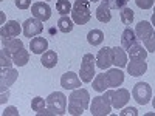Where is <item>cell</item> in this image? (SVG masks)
Returning a JSON list of instances; mask_svg holds the SVG:
<instances>
[{
  "label": "cell",
  "instance_id": "cell-1",
  "mask_svg": "<svg viewBox=\"0 0 155 116\" xmlns=\"http://www.w3.org/2000/svg\"><path fill=\"white\" fill-rule=\"evenodd\" d=\"M90 104V95L85 88H76L68 96V114L79 116L82 114Z\"/></svg>",
  "mask_w": 155,
  "mask_h": 116
},
{
  "label": "cell",
  "instance_id": "cell-2",
  "mask_svg": "<svg viewBox=\"0 0 155 116\" xmlns=\"http://www.w3.org/2000/svg\"><path fill=\"white\" fill-rule=\"evenodd\" d=\"M67 113V96L61 92H53L47 96V108L41 114L62 116Z\"/></svg>",
  "mask_w": 155,
  "mask_h": 116
},
{
  "label": "cell",
  "instance_id": "cell-3",
  "mask_svg": "<svg viewBox=\"0 0 155 116\" xmlns=\"http://www.w3.org/2000/svg\"><path fill=\"white\" fill-rule=\"evenodd\" d=\"M112 90H106L102 96H95L90 105L92 116H106L112 111Z\"/></svg>",
  "mask_w": 155,
  "mask_h": 116
},
{
  "label": "cell",
  "instance_id": "cell-4",
  "mask_svg": "<svg viewBox=\"0 0 155 116\" xmlns=\"http://www.w3.org/2000/svg\"><path fill=\"white\" fill-rule=\"evenodd\" d=\"M71 19L76 25H85L92 19V11H90L88 0H76L73 9H71Z\"/></svg>",
  "mask_w": 155,
  "mask_h": 116
},
{
  "label": "cell",
  "instance_id": "cell-5",
  "mask_svg": "<svg viewBox=\"0 0 155 116\" xmlns=\"http://www.w3.org/2000/svg\"><path fill=\"white\" fill-rule=\"evenodd\" d=\"M96 57H93V54H84L82 57V62H81V70H79V74H81V81L84 84H88L93 81V76H95V67H96Z\"/></svg>",
  "mask_w": 155,
  "mask_h": 116
},
{
  "label": "cell",
  "instance_id": "cell-6",
  "mask_svg": "<svg viewBox=\"0 0 155 116\" xmlns=\"http://www.w3.org/2000/svg\"><path fill=\"white\" fill-rule=\"evenodd\" d=\"M132 98L138 102L140 105L149 104V101L152 99V88L147 82H138L135 84L132 90Z\"/></svg>",
  "mask_w": 155,
  "mask_h": 116
},
{
  "label": "cell",
  "instance_id": "cell-7",
  "mask_svg": "<svg viewBox=\"0 0 155 116\" xmlns=\"http://www.w3.org/2000/svg\"><path fill=\"white\" fill-rule=\"evenodd\" d=\"M22 28H23V36L25 37H36V36H39L42 31H44V22H41L39 19H36V17H31V19H27L23 22V25H22Z\"/></svg>",
  "mask_w": 155,
  "mask_h": 116
},
{
  "label": "cell",
  "instance_id": "cell-8",
  "mask_svg": "<svg viewBox=\"0 0 155 116\" xmlns=\"http://www.w3.org/2000/svg\"><path fill=\"white\" fill-rule=\"evenodd\" d=\"M20 31H23V28L20 27V23L16 20H9L6 23H3V27L0 28V36H2V42H6L12 37H17L20 34Z\"/></svg>",
  "mask_w": 155,
  "mask_h": 116
},
{
  "label": "cell",
  "instance_id": "cell-9",
  "mask_svg": "<svg viewBox=\"0 0 155 116\" xmlns=\"http://www.w3.org/2000/svg\"><path fill=\"white\" fill-rule=\"evenodd\" d=\"M31 14L41 22H47L51 17V8L47 2H36L31 5Z\"/></svg>",
  "mask_w": 155,
  "mask_h": 116
},
{
  "label": "cell",
  "instance_id": "cell-10",
  "mask_svg": "<svg viewBox=\"0 0 155 116\" xmlns=\"http://www.w3.org/2000/svg\"><path fill=\"white\" fill-rule=\"evenodd\" d=\"M129 99H130V93H129V90L126 88H116V90H112V107L120 110L123 108Z\"/></svg>",
  "mask_w": 155,
  "mask_h": 116
},
{
  "label": "cell",
  "instance_id": "cell-11",
  "mask_svg": "<svg viewBox=\"0 0 155 116\" xmlns=\"http://www.w3.org/2000/svg\"><path fill=\"white\" fill-rule=\"evenodd\" d=\"M113 63V56H112V48L104 47L98 51L96 54V67L101 70H107Z\"/></svg>",
  "mask_w": 155,
  "mask_h": 116
},
{
  "label": "cell",
  "instance_id": "cell-12",
  "mask_svg": "<svg viewBox=\"0 0 155 116\" xmlns=\"http://www.w3.org/2000/svg\"><path fill=\"white\" fill-rule=\"evenodd\" d=\"M17 76H19L17 70H14L12 67L11 68H2V74H0V90H2V92L8 90L16 82Z\"/></svg>",
  "mask_w": 155,
  "mask_h": 116
},
{
  "label": "cell",
  "instance_id": "cell-13",
  "mask_svg": "<svg viewBox=\"0 0 155 116\" xmlns=\"http://www.w3.org/2000/svg\"><path fill=\"white\" fill-rule=\"evenodd\" d=\"M81 77L74 74L73 71H67L64 73L61 77V87L65 88V90H76V88H81Z\"/></svg>",
  "mask_w": 155,
  "mask_h": 116
},
{
  "label": "cell",
  "instance_id": "cell-14",
  "mask_svg": "<svg viewBox=\"0 0 155 116\" xmlns=\"http://www.w3.org/2000/svg\"><path fill=\"white\" fill-rule=\"evenodd\" d=\"M127 73L134 76V77H138V76H143L146 71H147V63L146 60H140V59H130V62H127Z\"/></svg>",
  "mask_w": 155,
  "mask_h": 116
},
{
  "label": "cell",
  "instance_id": "cell-15",
  "mask_svg": "<svg viewBox=\"0 0 155 116\" xmlns=\"http://www.w3.org/2000/svg\"><path fill=\"white\" fill-rule=\"evenodd\" d=\"M106 79H107L109 87H116V88H118L124 82V73L118 67H116V68H110L106 73Z\"/></svg>",
  "mask_w": 155,
  "mask_h": 116
},
{
  "label": "cell",
  "instance_id": "cell-16",
  "mask_svg": "<svg viewBox=\"0 0 155 116\" xmlns=\"http://www.w3.org/2000/svg\"><path fill=\"white\" fill-rule=\"evenodd\" d=\"M152 33H153V27H152V23L147 22V20L138 22V25L135 27V34H137V37H138L140 42H144Z\"/></svg>",
  "mask_w": 155,
  "mask_h": 116
},
{
  "label": "cell",
  "instance_id": "cell-17",
  "mask_svg": "<svg viewBox=\"0 0 155 116\" xmlns=\"http://www.w3.org/2000/svg\"><path fill=\"white\" fill-rule=\"evenodd\" d=\"M112 56H113V65L118 68L127 67V53L123 47H113L112 48Z\"/></svg>",
  "mask_w": 155,
  "mask_h": 116
},
{
  "label": "cell",
  "instance_id": "cell-18",
  "mask_svg": "<svg viewBox=\"0 0 155 116\" xmlns=\"http://www.w3.org/2000/svg\"><path fill=\"white\" fill-rule=\"evenodd\" d=\"M30 50L33 51L34 54H44L45 51L48 50V40L45 37L36 36V37L31 39V42H30Z\"/></svg>",
  "mask_w": 155,
  "mask_h": 116
},
{
  "label": "cell",
  "instance_id": "cell-19",
  "mask_svg": "<svg viewBox=\"0 0 155 116\" xmlns=\"http://www.w3.org/2000/svg\"><path fill=\"white\" fill-rule=\"evenodd\" d=\"M22 48H23V42L20 40V39H17V37H12V39H9V40L3 42L2 51H5L9 57H12V56H14L17 51L22 50Z\"/></svg>",
  "mask_w": 155,
  "mask_h": 116
},
{
  "label": "cell",
  "instance_id": "cell-20",
  "mask_svg": "<svg viewBox=\"0 0 155 116\" xmlns=\"http://www.w3.org/2000/svg\"><path fill=\"white\" fill-rule=\"evenodd\" d=\"M137 42H138V37H137V34H135V30L126 28V30L123 31V34H121V47L127 51L129 48H130L132 45H135Z\"/></svg>",
  "mask_w": 155,
  "mask_h": 116
},
{
  "label": "cell",
  "instance_id": "cell-21",
  "mask_svg": "<svg viewBox=\"0 0 155 116\" xmlns=\"http://www.w3.org/2000/svg\"><path fill=\"white\" fill-rule=\"evenodd\" d=\"M147 53L149 51L146 48H143V45H141L140 40L127 50V54L130 56V59H140V60H146L147 59Z\"/></svg>",
  "mask_w": 155,
  "mask_h": 116
},
{
  "label": "cell",
  "instance_id": "cell-22",
  "mask_svg": "<svg viewBox=\"0 0 155 116\" xmlns=\"http://www.w3.org/2000/svg\"><path fill=\"white\" fill-rule=\"evenodd\" d=\"M96 19L102 23H109L112 20V12H110V6L106 2H101L99 6L96 8Z\"/></svg>",
  "mask_w": 155,
  "mask_h": 116
},
{
  "label": "cell",
  "instance_id": "cell-23",
  "mask_svg": "<svg viewBox=\"0 0 155 116\" xmlns=\"http://www.w3.org/2000/svg\"><path fill=\"white\" fill-rule=\"evenodd\" d=\"M41 63L45 68H54L58 65V54L53 50H47L41 57Z\"/></svg>",
  "mask_w": 155,
  "mask_h": 116
},
{
  "label": "cell",
  "instance_id": "cell-24",
  "mask_svg": "<svg viewBox=\"0 0 155 116\" xmlns=\"http://www.w3.org/2000/svg\"><path fill=\"white\" fill-rule=\"evenodd\" d=\"M12 62H14V65H17V67H25L30 62V53H28V50H25V47L22 50H19L17 53L12 56Z\"/></svg>",
  "mask_w": 155,
  "mask_h": 116
},
{
  "label": "cell",
  "instance_id": "cell-25",
  "mask_svg": "<svg viewBox=\"0 0 155 116\" xmlns=\"http://www.w3.org/2000/svg\"><path fill=\"white\" fill-rule=\"evenodd\" d=\"M87 42H88L90 45H93V47L101 45L102 42H104V33H102L101 30H92V31H88V34H87Z\"/></svg>",
  "mask_w": 155,
  "mask_h": 116
},
{
  "label": "cell",
  "instance_id": "cell-26",
  "mask_svg": "<svg viewBox=\"0 0 155 116\" xmlns=\"http://www.w3.org/2000/svg\"><path fill=\"white\" fill-rule=\"evenodd\" d=\"M93 88L98 93H104L109 88V84H107V79H106V73L96 74V77L93 79Z\"/></svg>",
  "mask_w": 155,
  "mask_h": 116
},
{
  "label": "cell",
  "instance_id": "cell-27",
  "mask_svg": "<svg viewBox=\"0 0 155 116\" xmlns=\"http://www.w3.org/2000/svg\"><path fill=\"white\" fill-rule=\"evenodd\" d=\"M74 22H73V19H70L68 16H62L59 20H58V30L61 31V33H70L71 30H73V25Z\"/></svg>",
  "mask_w": 155,
  "mask_h": 116
},
{
  "label": "cell",
  "instance_id": "cell-28",
  "mask_svg": "<svg viewBox=\"0 0 155 116\" xmlns=\"http://www.w3.org/2000/svg\"><path fill=\"white\" fill-rule=\"evenodd\" d=\"M56 9L61 16H68V12H71V9H73V5L70 3V0H58Z\"/></svg>",
  "mask_w": 155,
  "mask_h": 116
},
{
  "label": "cell",
  "instance_id": "cell-29",
  "mask_svg": "<svg viewBox=\"0 0 155 116\" xmlns=\"http://www.w3.org/2000/svg\"><path fill=\"white\" fill-rule=\"evenodd\" d=\"M45 107H47V99H44V98H41V96H36V98L31 101V108H33V111H36L37 114H41V113L45 110Z\"/></svg>",
  "mask_w": 155,
  "mask_h": 116
},
{
  "label": "cell",
  "instance_id": "cell-30",
  "mask_svg": "<svg viewBox=\"0 0 155 116\" xmlns=\"http://www.w3.org/2000/svg\"><path fill=\"white\" fill-rule=\"evenodd\" d=\"M120 17H121V22L124 25H130L134 22V9H130L129 6H124L123 9H120Z\"/></svg>",
  "mask_w": 155,
  "mask_h": 116
},
{
  "label": "cell",
  "instance_id": "cell-31",
  "mask_svg": "<svg viewBox=\"0 0 155 116\" xmlns=\"http://www.w3.org/2000/svg\"><path fill=\"white\" fill-rule=\"evenodd\" d=\"M12 57H9L5 51H0V65H2V68H11L12 67Z\"/></svg>",
  "mask_w": 155,
  "mask_h": 116
},
{
  "label": "cell",
  "instance_id": "cell-32",
  "mask_svg": "<svg viewBox=\"0 0 155 116\" xmlns=\"http://www.w3.org/2000/svg\"><path fill=\"white\" fill-rule=\"evenodd\" d=\"M102 2H106L110 9H123L127 5V0H102Z\"/></svg>",
  "mask_w": 155,
  "mask_h": 116
},
{
  "label": "cell",
  "instance_id": "cell-33",
  "mask_svg": "<svg viewBox=\"0 0 155 116\" xmlns=\"http://www.w3.org/2000/svg\"><path fill=\"white\" fill-rule=\"evenodd\" d=\"M143 44H144V48L149 51V53H155V31L146 39Z\"/></svg>",
  "mask_w": 155,
  "mask_h": 116
},
{
  "label": "cell",
  "instance_id": "cell-34",
  "mask_svg": "<svg viewBox=\"0 0 155 116\" xmlns=\"http://www.w3.org/2000/svg\"><path fill=\"white\" fill-rule=\"evenodd\" d=\"M135 3L141 9H150L155 3V0H135Z\"/></svg>",
  "mask_w": 155,
  "mask_h": 116
},
{
  "label": "cell",
  "instance_id": "cell-35",
  "mask_svg": "<svg viewBox=\"0 0 155 116\" xmlns=\"http://www.w3.org/2000/svg\"><path fill=\"white\" fill-rule=\"evenodd\" d=\"M14 3L19 9H28L31 6V0H16Z\"/></svg>",
  "mask_w": 155,
  "mask_h": 116
},
{
  "label": "cell",
  "instance_id": "cell-36",
  "mask_svg": "<svg viewBox=\"0 0 155 116\" xmlns=\"http://www.w3.org/2000/svg\"><path fill=\"white\" fill-rule=\"evenodd\" d=\"M120 114H121V116H129V114L137 116V114H138V110H137L135 107H127V108H124V110H123Z\"/></svg>",
  "mask_w": 155,
  "mask_h": 116
},
{
  "label": "cell",
  "instance_id": "cell-37",
  "mask_svg": "<svg viewBox=\"0 0 155 116\" xmlns=\"http://www.w3.org/2000/svg\"><path fill=\"white\" fill-rule=\"evenodd\" d=\"M2 114H3V116H9V114H12V116H19V111H17L16 107H6V108L2 111Z\"/></svg>",
  "mask_w": 155,
  "mask_h": 116
},
{
  "label": "cell",
  "instance_id": "cell-38",
  "mask_svg": "<svg viewBox=\"0 0 155 116\" xmlns=\"http://www.w3.org/2000/svg\"><path fill=\"white\" fill-rule=\"evenodd\" d=\"M8 98H9V92H8V90L2 92V99H0V104H5V102L8 101Z\"/></svg>",
  "mask_w": 155,
  "mask_h": 116
},
{
  "label": "cell",
  "instance_id": "cell-39",
  "mask_svg": "<svg viewBox=\"0 0 155 116\" xmlns=\"http://www.w3.org/2000/svg\"><path fill=\"white\" fill-rule=\"evenodd\" d=\"M152 27H155V9H153V14H152Z\"/></svg>",
  "mask_w": 155,
  "mask_h": 116
},
{
  "label": "cell",
  "instance_id": "cell-40",
  "mask_svg": "<svg viewBox=\"0 0 155 116\" xmlns=\"http://www.w3.org/2000/svg\"><path fill=\"white\" fill-rule=\"evenodd\" d=\"M152 105H153V108H155V98H152Z\"/></svg>",
  "mask_w": 155,
  "mask_h": 116
},
{
  "label": "cell",
  "instance_id": "cell-41",
  "mask_svg": "<svg viewBox=\"0 0 155 116\" xmlns=\"http://www.w3.org/2000/svg\"><path fill=\"white\" fill-rule=\"evenodd\" d=\"M88 2H99V0H88Z\"/></svg>",
  "mask_w": 155,
  "mask_h": 116
},
{
  "label": "cell",
  "instance_id": "cell-42",
  "mask_svg": "<svg viewBox=\"0 0 155 116\" xmlns=\"http://www.w3.org/2000/svg\"><path fill=\"white\" fill-rule=\"evenodd\" d=\"M127 2H129V0H127Z\"/></svg>",
  "mask_w": 155,
  "mask_h": 116
}]
</instances>
